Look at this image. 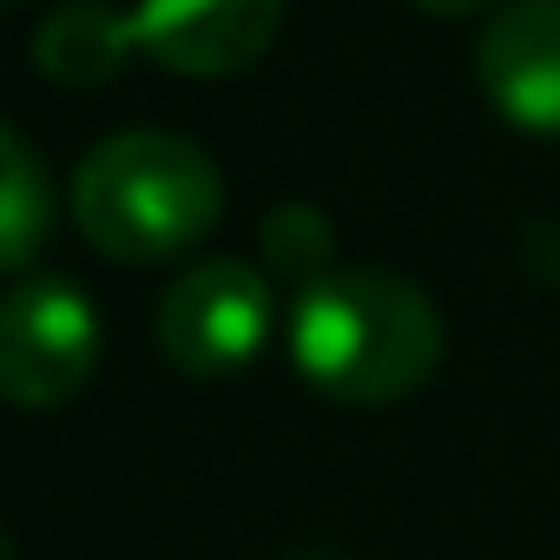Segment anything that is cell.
Segmentation results:
<instances>
[{"instance_id": "10", "label": "cell", "mask_w": 560, "mask_h": 560, "mask_svg": "<svg viewBox=\"0 0 560 560\" xmlns=\"http://www.w3.org/2000/svg\"><path fill=\"white\" fill-rule=\"evenodd\" d=\"M422 14H468V8H481V0H416Z\"/></svg>"}, {"instance_id": "9", "label": "cell", "mask_w": 560, "mask_h": 560, "mask_svg": "<svg viewBox=\"0 0 560 560\" xmlns=\"http://www.w3.org/2000/svg\"><path fill=\"white\" fill-rule=\"evenodd\" d=\"M257 244H264L270 270L298 277V284H311V277L337 270V264H330V218H324L311 198H284V205H270V211H264V224H257Z\"/></svg>"}, {"instance_id": "5", "label": "cell", "mask_w": 560, "mask_h": 560, "mask_svg": "<svg viewBox=\"0 0 560 560\" xmlns=\"http://www.w3.org/2000/svg\"><path fill=\"white\" fill-rule=\"evenodd\" d=\"M475 80L501 119L560 132V0H501L475 34Z\"/></svg>"}, {"instance_id": "4", "label": "cell", "mask_w": 560, "mask_h": 560, "mask_svg": "<svg viewBox=\"0 0 560 560\" xmlns=\"http://www.w3.org/2000/svg\"><path fill=\"white\" fill-rule=\"evenodd\" d=\"M270 317H277L270 277L257 264L198 257L165 284L152 311V337L185 376H231L270 343Z\"/></svg>"}, {"instance_id": "3", "label": "cell", "mask_w": 560, "mask_h": 560, "mask_svg": "<svg viewBox=\"0 0 560 560\" xmlns=\"http://www.w3.org/2000/svg\"><path fill=\"white\" fill-rule=\"evenodd\" d=\"M100 370V311L60 270L14 277L0 304V389L21 409H54L80 396Z\"/></svg>"}, {"instance_id": "6", "label": "cell", "mask_w": 560, "mask_h": 560, "mask_svg": "<svg viewBox=\"0 0 560 560\" xmlns=\"http://www.w3.org/2000/svg\"><path fill=\"white\" fill-rule=\"evenodd\" d=\"M284 0H132L139 47L172 73H244L264 60Z\"/></svg>"}, {"instance_id": "2", "label": "cell", "mask_w": 560, "mask_h": 560, "mask_svg": "<svg viewBox=\"0 0 560 560\" xmlns=\"http://www.w3.org/2000/svg\"><path fill=\"white\" fill-rule=\"evenodd\" d=\"M224 211L218 159L172 126H119L73 165V218L93 250L159 264L191 250Z\"/></svg>"}, {"instance_id": "7", "label": "cell", "mask_w": 560, "mask_h": 560, "mask_svg": "<svg viewBox=\"0 0 560 560\" xmlns=\"http://www.w3.org/2000/svg\"><path fill=\"white\" fill-rule=\"evenodd\" d=\"M132 54H145L132 8H113V0H60L34 27V67L60 86H106Z\"/></svg>"}, {"instance_id": "1", "label": "cell", "mask_w": 560, "mask_h": 560, "mask_svg": "<svg viewBox=\"0 0 560 560\" xmlns=\"http://www.w3.org/2000/svg\"><path fill=\"white\" fill-rule=\"evenodd\" d=\"M291 363L337 402H402L442 363V317L383 264H337L291 298Z\"/></svg>"}, {"instance_id": "8", "label": "cell", "mask_w": 560, "mask_h": 560, "mask_svg": "<svg viewBox=\"0 0 560 560\" xmlns=\"http://www.w3.org/2000/svg\"><path fill=\"white\" fill-rule=\"evenodd\" d=\"M54 224V178L21 126H0V264L27 277L34 250L47 244Z\"/></svg>"}]
</instances>
